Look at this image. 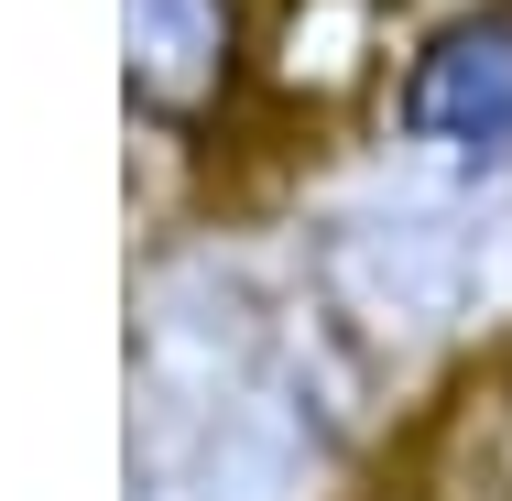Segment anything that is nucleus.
I'll return each mask as SVG.
<instances>
[{
  "label": "nucleus",
  "mask_w": 512,
  "mask_h": 501,
  "mask_svg": "<svg viewBox=\"0 0 512 501\" xmlns=\"http://www.w3.org/2000/svg\"><path fill=\"white\" fill-rule=\"evenodd\" d=\"M414 153H447V164H512V0L480 11H447L404 66V99H393Z\"/></svg>",
  "instance_id": "nucleus-1"
},
{
  "label": "nucleus",
  "mask_w": 512,
  "mask_h": 501,
  "mask_svg": "<svg viewBox=\"0 0 512 501\" xmlns=\"http://www.w3.org/2000/svg\"><path fill=\"white\" fill-rule=\"evenodd\" d=\"M120 44H131V99L164 131H197L229 99L240 66V11L229 0H120Z\"/></svg>",
  "instance_id": "nucleus-2"
}]
</instances>
